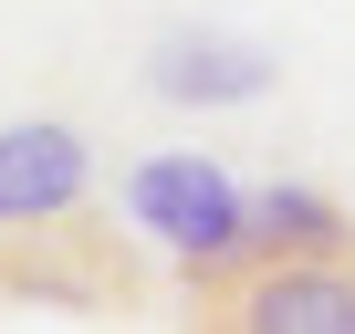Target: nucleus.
<instances>
[{
    "label": "nucleus",
    "mask_w": 355,
    "mask_h": 334,
    "mask_svg": "<svg viewBox=\"0 0 355 334\" xmlns=\"http://www.w3.org/2000/svg\"><path fill=\"white\" fill-rule=\"evenodd\" d=\"M125 220L189 261V292H199V303L251 261V188L230 178L220 157H189V146H178V157H136V178H125Z\"/></svg>",
    "instance_id": "1"
},
{
    "label": "nucleus",
    "mask_w": 355,
    "mask_h": 334,
    "mask_svg": "<svg viewBox=\"0 0 355 334\" xmlns=\"http://www.w3.org/2000/svg\"><path fill=\"white\" fill-rule=\"evenodd\" d=\"M209 313L241 324V334H355V251H324V261H241L209 292Z\"/></svg>",
    "instance_id": "2"
},
{
    "label": "nucleus",
    "mask_w": 355,
    "mask_h": 334,
    "mask_svg": "<svg viewBox=\"0 0 355 334\" xmlns=\"http://www.w3.org/2000/svg\"><path fill=\"white\" fill-rule=\"evenodd\" d=\"M84 188H94V146L73 125H53V115L0 125V230H53L84 209Z\"/></svg>",
    "instance_id": "3"
},
{
    "label": "nucleus",
    "mask_w": 355,
    "mask_h": 334,
    "mask_svg": "<svg viewBox=\"0 0 355 334\" xmlns=\"http://www.w3.org/2000/svg\"><path fill=\"white\" fill-rule=\"evenodd\" d=\"M146 84L167 105H261L272 94V53L261 42H230V32H167L146 53Z\"/></svg>",
    "instance_id": "4"
},
{
    "label": "nucleus",
    "mask_w": 355,
    "mask_h": 334,
    "mask_svg": "<svg viewBox=\"0 0 355 334\" xmlns=\"http://www.w3.org/2000/svg\"><path fill=\"white\" fill-rule=\"evenodd\" d=\"M355 251V220L313 188H251V261H324Z\"/></svg>",
    "instance_id": "5"
}]
</instances>
